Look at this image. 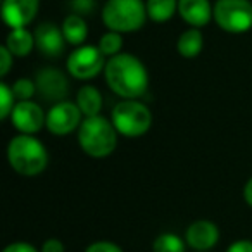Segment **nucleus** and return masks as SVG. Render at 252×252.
Returning <instances> with one entry per match:
<instances>
[{"mask_svg": "<svg viewBox=\"0 0 252 252\" xmlns=\"http://www.w3.org/2000/svg\"><path fill=\"white\" fill-rule=\"evenodd\" d=\"M105 83L123 100H131L147 94L149 88V73L144 63L131 54L121 52L107 59L104 69Z\"/></svg>", "mask_w": 252, "mask_h": 252, "instance_id": "f257e3e1", "label": "nucleus"}, {"mask_svg": "<svg viewBox=\"0 0 252 252\" xmlns=\"http://www.w3.org/2000/svg\"><path fill=\"white\" fill-rule=\"evenodd\" d=\"M118 130L104 116L85 118L78 128V144L87 156L95 159L107 158L118 145Z\"/></svg>", "mask_w": 252, "mask_h": 252, "instance_id": "f03ea898", "label": "nucleus"}, {"mask_svg": "<svg viewBox=\"0 0 252 252\" xmlns=\"http://www.w3.org/2000/svg\"><path fill=\"white\" fill-rule=\"evenodd\" d=\"M7 161L16 173L23 176H36L45 171L49 154L42 142L33 135H16L7 145Z\"/></svg>", "mask_w": 252, "mask_h": 252, "instance_id": "7ed1b4c3", "label": "nucleus"}, {"mask_svg": "<svg viewBox=\"0 0 252 252\" xmlns=\"http://www.w3.org/2000/svg\"><path fill=\"white\" fill-rule=\"evenodd\" d=\"M147 18V7L142 0H107L102 7L104 26L121 35L138 32Z\"/></svg>", "mask_w": 252, "mask_h": 252, "instance_id": "20e7f679", "label": "nucleus"}, {"mask_svg": "<svg viewBox=\"0 0 252 252\" xmlns=\"http://www.w3.org/2000/svg\"><path fill=\"white\" fill-rule=\"evenodd\" d=\"M111 121L119 135L128 138H137L151 130L152 112L138 98L121 100L112 109Z\"/></svg>", "mask_w": 252, "mask_h": 252, "instance_id": "39448f33", "label": "nucleus"}, {"mask_svg": "<svg viewBox=\"0 0 252 252\" xmlns=\"http://www.w3.org/2000/svg\"><path fill=\"white\" fill-rule=\"evenodd\" d=\"M214 21L228 33H245L252 28V4L249 0H216Z\"/></svg>", "mask_w": 252, "mask_h": 252, "instance_id": "423d86ee", "label": "nucleus"}, {"mask_svg": "<svg viewBox=\"0 0 252 252\" xmlns=\"http://www.w3.org/2000/svg\"><path fill=\"white\" fill-rule=\"evenodd\" d=\"M107 57L95 45L76 47L67 57V71L76 80H92L105 69Z\"/></svg>", "mask_w": 252, "mask_h": 252, "instance_id": "0eeeda50", "label": "nucleus"}, {"mask_svg": "<svg viewBox=\"0 0 252 252\" xmlns=\"http://www.w3.org/2000/svg\"><path fill=\"white\" fill-rule=\"evenodd\" d=\"M81 114L80 107L76 102L63 100L59 104H54L50 111L47 112V130L57 137L69 135L71 131L78 130L81 125Z\"/></svg>", "mask_w": 252, "mask_h": 252, "instance_id": "6e6552de", "label": "nucleus"}, {"mask_svg": "<svg viewBox=\"0 0 252 252\" xmlns=\"http://www.w3.org/2000/svg\"><path fill=\"white\" fill-rule=\"evenodd\" d=\"M36 94L40 98L52 104L66 100L67 92H69V81L66 74L57 67H43L35 74Z\"/></svg>", "mask_w": 252, "mask_h": 252, "instance_id": "1a4fd4ad", "label": "nucleus"}, {"mask_svg": "<svg viewBox=\"0 0 252 252\" xmlns=\"http://www.w3.org/2000/svg\"><path fill=\"white\" fill-rule=\"evenodd\" d=\"M11 121L19 133L35 135L47 125V114L35 100H23L14 105Z\"/></svg>", "mask_w": 252, "mask_h": 252, "instance_id": "9d476101", "label": "nucleus"}, {"mask_svg": "<svg viewBox=\"0 0 252 252\" xmlns=\"http://www.w3.org/2000/svg\"><path fill=\"white\" fill-rule=\"evenodd\" d=\"M40 0H2V19L11 30L26 28L36 18Z\"/></svg>", "mask_w": 252, "mask_h": 252, "instance_id": "9b49d317", "label": "nucleus"}, {"mask_svg": "<svg viewBox=\"0 0 252 252\" xmlns=\"http://www.w3.org/2000/svg\"><path fill=\"white\" fill-rule=\"evenodd\" d=\"M35 35V47L45 57H61L66 50V38L63 28L54 23H42L33 32Z\"/></svg>", "mask_w": 252, "mask_h": 252, "instance_id": "f8f14e48", "label": "nucleus"}, {"mask_svg": "<svg viewBox=\"0 0 252 252\" xmlns=\"http://www.w3.org/2000/svg\"><path fill=\"white\" fill-rule=\"evenodd\" d=\"M220 240V230L209 220L193 221L185 231V242L195 252H209Z\"/></svg>", "mask_w": 252, "mask_h": 252, "instance_id": "ddd939ff", "label": "nucleus"}, {"mask_svg": "<svg viewBox=\"0 0 252 252\" xmlns=\"http://www.w3.org/2000/svg\"><path fill=\"white\" fill-rule=\"evenodd\" d=\"M178 14L190 28H204L214 19V5L209 0H178Z\"/></svg>", "mask_w": 252, "mask_h": 252, "instance_id": "4468645a", "label": "nucleus"}, {"mask_svg": "<svg viewBox=\"0 0 252 252\" xmlns=\"http://www.w3.org/2000/svg\"><path fill=\"white\" fill-rule=\"evenodd\" d=\"M102 104H104V98H102V94L97 87H94V85H83L78 90L76 105L80 107L81 114L85 118H94V116L100 114Z\"/></svg>", "mask_w": 252, "mask_h": 252, "instance_id": "2eb2a0df", "label": "nucleus"}, {"mask_svg": "<svg viewBox=\"0 0 252 252\" xmlns=\"http://www.w3.org/2000/svg\"><path fill=\"white\" fill-rule=\"evenodd\" d=\"M5 47L11 50L14 57H26L32 54L35 47V35L28 28H18L11 30L5 40Z\"/></svg>", "mask_w": 252, "mask_h": 252, "instance_id": "dca6fc26", "label": "nucleus"}, {"mask_svg": "<svg viewBox=\"0 0 252 252\" xmlns=\"http://www.w3.org/2000/svg\"><path fill=\"white\" fill-rule=\"evenodd\" d=\"M61 28H63L64 38H66V42L69 43V45L81 47L88 36V26L83 16L67 14L66 18H64Z\"/></svg>", "mask_w": 252, "mask_h": 252, "instance_id": "f3484780", "label": "nucleus"}, {"mask_svg": "<svg viewBox=\"0 0 252 252\" xmlns=\"http://www.w3.org/2000/svg\"><path fill=\"white\" fill-rule=\"evenodd\" d=\"M204 49V36L199 28H189L178 36L176 42V50L185 59H193Z\"/></svg>", "mask_w": 252, "mask_h": 252, "instance_id": "a211bd4d", "label": "nucleus"}, {"mask_svg": "<svg viewBox=\"0 0 252 252\" xmlns=\"http://www.w3.org/2000/svg\"><path fill=\"white\" fill-rule=\"evenodd\" d=\"M147 16L154 23H166L178 12V0H147Z\"/></svg>", "mask_w": 252, "mask_h": 252, "instance_id": "6ab92c4d", "label": "nucleus"}, {"mask_svg": "<svg viewBox=\"0 0 252 252\" xmlns=\"http://www.w3.org/2000/svg\"><path fill=\"white\" fill-rule=\"evenodd\" d=\"M187 242L180 238L176 233H161L152 244V251L154 252H185Z\"/></svg>", "mask_w": 252, "mask_h": 252, "instance_id": "aec40b11", "label": "nucleus"}, {"mask_svg": "<svg viewBox=\"0 0 252 252\" xmlns=\"http://www.w3.org/2000/svg\"><path fill=\"white\" fill-rule=\"evenodd\" d=\"M98 49L100 52L104 54L107 59L114 56H119L123 50V36L121 33H116V32H107L105 35H102V38L98 40Z\"/></svg>", "mask_w": 252, "mask_h": 252, "instance_id": "412c9836", "label": "nucleus"}, {"mask_svg": "<svg viewBox=\"0 0 252 252\" xmlns=\"http://www.w3.org/2000/svg\"><path fill=\"white\" fill-rule=\"evenodd\" d=\"M16 97L12 94V88L7 87V83H0V119H7L11 118L12 111H14Z\"/></svg>", "mask_w": 252, "mask_h": 252, "instance_id": "4be33fe9", "label": "nucleus"}, {"mask_svg": "<svg viewBox=\"0 0 252 252\" xmlns=\"http://www.w3.org/2000/svg\"><path fill=\"white\" fill-rule=\"evenodd\" d=\"M12 94H14L16 100H32L36 95V85L35 80H28V78H19L14 85H12Z\"/></svg>", "mask_w": 252, "mask_h": 252, "instance_id": "5701e85b", "label": "nucleus"}, {"mask_svg": "<svg viewBox=\"0 0 252 252\" xmlns=\"http://www.w3.org/2000/svg\"><path fill=\"white\" fill-rule=\"evenodd\" d=\"M71 9L73 14L78 16H88L94 12L95 9V0H71Z\"/></svg>", "mask_w": 252, "mask_h": 252, "instance_id": "b1692460", "label": "nucleus"}, {"mask_svg": "<svg viewBox=\"0 0 252 252\" xmlns=\"http://www.w3.org/2000/svg\"><path fill=\"white\" fill-rule=\"evenodd\" d=\"M85 252H123V249L119 247L118 244H114V242L98 240V242H94V244L88 245Z\"/></svg>", "mask_w": 252, "mask_h": 252, "instance_id": "393cba45", "label": "nucleus"}, {"mask_svg": "<svg viewBox=\"0 0 252 252\" xmlns=\"http://www.w3.org/2000/svg\"><path fill=\"white\" fill-rule=\"evenodd\" d=\"M0 61H2V64H0V76L4 78V76H7V73L11 71L12 61H14V56H12L11 50L5 45L0 47Z\"/></svg>", "mask_w": 252, "mask_h": 252, "instance_id": "a878e982", "label": "nucleus"}, {"mask_svg": "<svg viewBox=\"0 0 252 252\" xmlns=\"http://www.w3.org/2000/svg\"><path fill=\"white\" fill-rule=\"evenodd\" d=\"M2 252H40L36 247H33L28 242H12Z\"/></svg>", "mask_w": 252, "mask_h": 252, "instance_id": "bb28decb", "label": "nucleus"}, {"mask_svg": "<svg viewBox=\"0 0 252 252\" xmlns=\"http://www.w3.org/2000/svg\"><path fill=\"white\" fill-rule=\"evenodd\" d=\"M40 252H66V247L59 238H49L42 244Z\"/></svg>", "mask_w": 252, "mask_h": 252, "instance_id": "cd10ccee", "label": "nucleus"}, {"mask_svg": "<svg viewBox=\"0 0 252 252\" xmlns=\"http://www.w3.org/2000/svg\"><path fill=\"white\" fill-rule=\"evenodd\" d=\"M226 252H252V240H247V238H242V240H237L226 249Z\"/></svg>", "mask_w": 252, "mask_h": 252, "instance_id": "c85d7f7f", "label": "nucleus"}, {"mask_svg": "<svg viewBox=\"0 0 252 252\" xmlns=\"http://www.w3.org/2000/svg\"><path fill=\"white\" fill-rule=\"evenodd\" d=\"M244 200L247 202V206L252 207V178H249L244 187Z\"/></svg>", "mask_w": 252, "mask_h": 252, "instance_id": "c756f323", "label": "nucleus"}, {"mask_svg": "<svg viewBox=\"0 0 252 252\" xmlns=\"http://www.w3.org/2000/svg\"><path fill=\"white\" fill-rule=\"evenodd\" d=\"M193 252H195V251H193Z\"/></svg>", "mask_w": 252, "mask_h": 252, "instance_id": "7c9ffc66", "label": "nucleus"}]
</instances>
